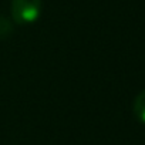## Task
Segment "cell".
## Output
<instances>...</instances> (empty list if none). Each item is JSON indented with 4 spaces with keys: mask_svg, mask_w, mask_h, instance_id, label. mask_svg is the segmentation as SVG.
<instances>
[{
    "mask_svg": "<svg viewBox=\"0 0 145 145\" xmlns=\"http://www.w3.org/2000/svg\"><path fill=\"white\" fill-rule=\"evenodd\" d=\"M12 30H13V29H12V24L9 23V20L0 16V37L9 36V34L12 33Z\"/></svg>",
    "mask_w": 145,
    "mask_h": 145,
    "instance_id": "3957f363",
    "label": "cell"
},
{
    "mask_svg": "<svg viewBox=\"0 0 145 145\" xmlns=\"http://www.w3.org/2000/svg\"><path fill=\"white\" fill-rule=\"evenodd\" d=\"M41 13V0H12V19L17 24H31Z\"/></svg>",
    "mask_w": 145,
    "mask_h": 145,
    "instance_id": "6da1fadb",
    "label": "cell"
},
{
    "mask_svg": "<svg viewBox=\"0 0 145 145\" xmlns=\"http://www.w3.org/2000/svg\"><path fill=\"white\" fill-rule=\"evenodd\" d=\"M134 114L139 122L145 124V90L139 93L134 100Z\"/></svg>",
    "mask_w": 145,
    "mask_h": 145,
    "instance_id": "7a4b0ae2",
    "label": "cell"
}]
</instances>
